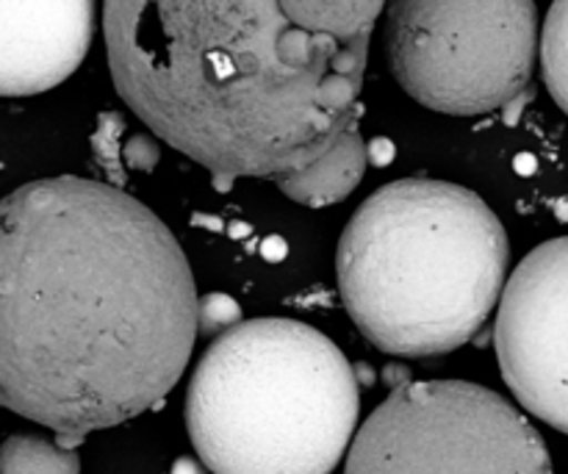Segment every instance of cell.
<instances>
[{
  "mask_svg": "<svg viewBox=\"0 0 568 474\" xmlns=\"http://www.w3.org/2000/svg\"><path fill=\"white\" fill-rule=\"evenodd\" d=\"M197 305L181 244L131 194L48 178L0 200V405L67 447L170 394Z\"/></svg>",
  "mask_w": 568,
  "mask_h": 474,
  "instance_id": "cell-1",
  "label": "cell"
},
{
  "mask_svg": "<svg viewBox=\"0 0 568 474\" xmlns=\"http://www.w3.org/2000/svg\"><path fill=\"white\" fill-rule=\"evenodd\" d=\"M116 92L216 175H286L355 125L369 39L320 0H105Z\"/></svg>",
  "mask_w": 568,
  "mask_h": 474,
  "instance_id": "cell-2",
  "label": "cell"
},
{
  "mask_svg": "<svg viewBox=\"0 0 568 474\" xmlns=\"http://www.w3.org/2000/svg\"><path fill=\"white\" fill-rule=\"evenodd\" d=\"M503 222L469 189L397 181L372 194L338 242L344 305L392 355H442L469 342L508 272Z\"/></svg>",
  "mask_w": 568,
  "mask_h": 474,
  "instance_id": "cell-3",
  "label": "cell"
},
{
  "mask_svg": "<svg viewBox=\"0 0 568 474\" xmlns=\"http://www.w3.org/2000/svg\"><path fill=\"white\" fill-rule=\"evenodd\" d=\"M186 422L214 474H331L358 422V381L303 322H239L200 359Z\"/></svg>",
  "mask_w": 568,
  "mask_h": 474,
  "instance_id": "cell-4",
  "label": "cell"
},
{
  "mask_svg": "<svg viewBox=\"0 0 568 474\" xmlns=\"http://www.w3.org/2000/svg\"><path fill=\"white\" fill-rule=\"evenodd\" d=\"M386 50L399 87L444 114H488L527 92L538 59L532 0H392Z\"/></svg>",
  "mask_w": 568,
  "mask_h": 474,
  "instance_id": "cell-5",
  "label": "cell"
},
{
  "mask_svg": "<svg viewBox=\"0 0 568 474\" xmlns=\"http://www.w3.org/2000/svg\"><path fill=\"white\" fill-rule=\"evenodd\" d=\"M347 474H552L536 427L491 389L425 381L397 389L358 431Z\"/></svg>",
  "mask_w": 568,
  "mask_h": 474,
  "instance_id": "cell-6",
  "label": "cell"
},
{
  "mask_svg": "<svg viewBox=\"0 0 568 474\" xmlns=\"http://www.w3.org/2000/svg\"><path fill=\"white\" fill-rule=\"evenodd\" d=\"M497 355L521 405L568 433V236L532 250L503 289Z\"/></svg>",
  "mask_w": 568,
  "mask_h": 474,
  "instance_id": "cell-7",
  "label": "cell"
},
{
  "mask_svg": "<svg viewBox=\"0 0 568 474\" xmlns=\"http://www.w3.org/2000/svg\"><path fill=\"white\" fill-rule=\"evenodd\" d=\"M94 0H0V98L48 92L87 59Z\"/></svg>",
  "mask_w": 568,
  "mask_h": 474,
  "instance_id": "cell-8",
  "label": "cell"
},
{
  "mask_svg": "<svg viewBox=\"0 0 568 474\" xmlns=\"http://www.w3.org/2000/svg\"><path fill=\"white\" fill-rule=\"evenodd\" d=\"M366 170V144L361 139L358 128H349L327 153L300 170L277 175V186L294 203L322 209V205L338 203L347 198L361 183Z\"/></svg>",
  "mask_w": 568,
  "mask_h": 474,
  "instance_id": "cell-9",
  "label": "cell"
},
{
  "mask_svg": "<svg viewBox=\"0 0 568 474\" xmlns=\"http://www.w3.org/2000/svg\"><path fill=\"white\" fill-rule=\"evenodd\" d=\"M75 447L39 436H11L0 447V474H78Z\"/></svg>",
  "mask_w": 568,
  "mask_h": 474,
  "instance_id": "cell-10",
  "label": "cell"
},
{
  "mask_svg": "<svg viewBox=\"0 0 568 474\" xmlns=\"http://www.w3.org/2000/svg\"><path fill=\"white\" fill-rule=\"evenodd\" d=\"M541 64L549 92L568 114V0H555L544 22Z\"/></svg>",
  "mask_w": 568,
  "mask_h": 474,
  "instance_id": "cell-11",
  "label": "cell"
},
{
  "mask_svg": "<svg viewBox=\"0 0 568 474\" xmlns=\"http://www.w3.org/2000/svg\"><path fill=\"white\" fill-rule=\"evenodd\" d=\"M239 316H242V309L227 294H209L197 305V331L205 336L225 333L236 327Z\"/></svg>",
  "mask_w": 568,
  "mask_h": 474,
  "instance_id": "cell-12",
  "label": "cell"
},
{
  "mask_svg": "<svg viewBox=\"0 0 568 474\" xmlns=\"http://www.w3.org/2000/svg\"><path fill=\"white\" fill-rule=\"evenodd\" d=\"M172 474H200V470L192 464V461H181V464L175 466V472H172Z\"/></svg>",
  "mask_w": 568,
  "mask_h": 474,
  "instance_id": "cell-13",
  "label": "cell"
}]
</instances>
